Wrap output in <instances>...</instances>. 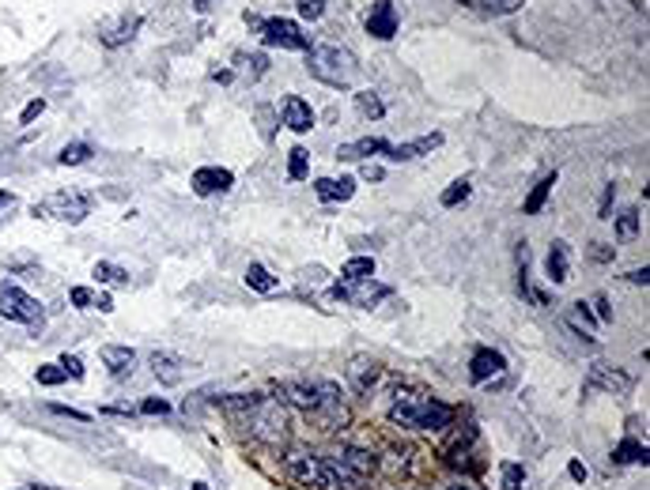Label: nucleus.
I'll use <instances>...</instances> for the list:
<instances>
[{
	"label": "nucleus",
	"mask_w": 650,
	"mask_h": 490,
	"mask_svg": "<svg viewBox=\"0 0 650 490\" xmlns=\"http://www.w3.org/2000/svg\"><path fill=\"white\" fill-rule=\"evenodd\" d=\"M435 490H484V486L477 479H469V475H458V479H450V483H442Z\"/></svg>",
	"instance_id": "obj_40"
},
{
	"label": "nucleus",
	"mask_w": 650,
	"mask_h": 490,
	"mask_svg": "<svg viewBox=\"0 0 650 490\" xmlns=\"http://www.w3.org/2000/svg\"><path fill=\"white\" fill-rule=\"evenodd\" d=\"M560 182V174L553 170V174H544L541 177V182L533 185V193L526 196V204H522V212H526V215H541L544 212V204H548V196H553V185Z\"/></svg>",
	"instance_id": "obj_24"
},
{
	"label": "nucleus",
	"mask_w": 650,
	"mask_h": 490,
	"mask_svg": "<svg viewBox=\"0 0 650 490\" xmlns=\"http://www.w3.org/2000/svg\"><path fill=\"white\" fill-rule=\"evenodd\" d=\"M360 177H363V182H382V166H371V163H363Z\"/></svg>",
	"instance_id": "obj_49"
},
{
	"label": "nucleus",
	"mask_w": 650,
	"mask_h": 490,
	"mask_svg": "<svg viewBox=\"0 0 650 490\" xmlns=\"http://www.w3.org/2000/svg\"><path fill=\"white\" fill-rule=\"evenodd\" d=\"M616 235H620V238H635V235H639V212H635V208H628V212L616 215Z\"/></svg>",
	"instance_id": "obj_35"
},
{
	"label": "nucleus",
	"mask_w": 650,
	"mask_h": 490,
	"mask_svg": "<svg viewBox=\"0 0 650 490\" xmlns=\"http://www.w3.org/2000/svg\"><path fill=\"white\" fill-rule=\"evenodd\" d=\"M356 110H360V117H367V121H379V117L386 114L382 98L374 95V91H360V95H356Z\"/></svg>",
	"instance_id": "obj_30"
},
{
	"label": "nucleus",
	"mask_w": 650,
	"mask_h": 490,
	"mask_svg": "<svg viewBox=\"0 0 650 490\" xmlns=\"http://www.w3.org/2000/svg\"><path fill=\"white\" fill-rule=\"evenodd\" d=\"M57 366H61V370H65L72 381H80V377H84V363H80L76 355H61V363H57Z\"/></svg>",
	"instance_id": "obj_39"
},
{
	"label": "nucleus",
	"mask_w": 650,
	"mask_h": 490,
	"mask_svg": "<svg viewBox=\"0 0 650 490\" xmlns=\"http://www.w3.org/2000/svg\"><path fill=\"white\" fill-rule=\"evenodd\" d=\"M307 174H310V151L307 147H291V155H288V177H291V182H307Z\"/></svg>",
	"instance_id": "obj_28"
},
{
	"label": "nucleus",
	"mask_w": 650,
	"mask_h": 490,
	"mask_svg": "<svg viewBox=\"0 0 650 490\" xmlns=\"http://www.w3.org/2000/svg\"><path fill=\"white\" fill-rule=\"evenodd\" d=\"M307 415H310L321 430H337V426L348 423V411H344V404H340V393H337L333 381H321V385H318V404L307 411Z\"/></svg>",
	"instance_id": "obj_9"
},
{
	"label": "nucleus",
	"mask_w": 650,
	"mask_h": 490,
	"mask_svg": "<svg viewBox=\"0 0 650 490\" xmlns=\"http://www.w3.org/2000/svg\"><path fill=\"white\" fill-rule=\"evenodd\" d=\"M49 411H57V415H68V419H76V423H87V415H84V411H76V407H61V404H54Z\"/></svg>",
	"instance_id": "obj_48"
},
{
	"label": "nucleus",
	"mask_w": 650,
	"mask_h": 490,
	"mask_svg": "<svg viewBox=\"0 0 650 490\" xmlns=\"http://www.w3.org/2000/svg\"><path fill=\"white\" fill-rule=\"evenodd\" d=\"M258 31H261V42L272 45V49L280 45V49H299V54H307V49H310V38L291 19H265Z\"/></svg>",
	"instance_id": "obj_10"
},
{
	"label": "nucleus",
	"mask_w": 650,
	"mask_h": 490,
	"mask_svg": "<svg viewBox=\"0 0 650 490\" xmlns=\"http://www.w3.org/2000/svg\"><path fill=\"white\" fill-rule=\"evenodd\" d=\"M314 193H318V200H325V204L352 200V193H356V177H318V182H314Z\"/></svg>",
	"instance_id": "obj_19"
},
{
	"label": "nucleus",
	"mask_w": 650,
	"mask_h": 490,
	"mask_svg": "<svg viewBox=\"0 0 650 490\" xmlns=\"http://www.w3.org/2000/svg\"><path fill=\"white\" fill-rule=\"evenodd\" d=\"M212 80H216V84H231V68H216Z\"/></svg>",
	"instance_id": "obj_53"
},
{
	"label": "nucleus",
	"mask_w": 650,
	"mask_h": 490,
	"mask_svg": "<svg viewBox=\"0 0 650 490\" xmlns=\"http://www.w3.org/2000/svg\"><path fill=\"white\" fill-rule=\"evenodd\" d=\"M382 377H386V370L374 363V358H352V363H348V385H352L356 393H371L374 385H382Z\"/></svg>",
	"instance_id": "obj_15"
},
{
	"label": "nucleus",
	"mask_w": 650,
	"mask_h": 490,
	"mask_svg": "<svg viewBox=\"0 0 650 490\" xmlns=\"http://www.w3.org/2000/svg\"><path fill=\"white\" fill-rule=\"evenodd\" d=\"M613 464H646V445L635 442V437H624L613 449Z\"/></svg>",
	"instance_id": "obj_27"
},
{
	"label": "nucleus",
	"mask_w": 650,
	"mask_h": 490,
	"mask_svg": "<svg viewBox=\"0 0 650 490\" xmlns=\"http://www.w3.org/2000/svg\"><path fill=\"white\" fill-rule=\"evenodd\" d=\"M590 305L597 309V317H602V321H613V309H609V298H605V295H594Z\"/></svg>",
	"instance_id": "obj_45"
},
{
	"label": "nucleus",
	"mask_w": 650,
	"mask_h": 490,
	"mask_svg": "<svg viewBox=\"0 0 650 490\" xmlns=\"http://www.w3.org/2000/svg\"><path fill=\"white\" fill-rule=\"evenodd\" d=\"M0 317L8 321H19V325H31V328H42V302L27 291H19L15 283H0Z\"/></svg>",
	"instance_id": "obj_6"
},
{
	"label": "nucleus",
	"mask_w": 650,
	"mask_h": 490,
	"mask_svg": "<svg viewBox=\"0 0 650 490\" xmlns=\"http://www.w3.org/2000/svg\"><path fill=\"white\" fill-rule=\"evenodd\" d=\"M435 147H442V133H432V136H420V140H409V144H386V159L390 163H412L420 155H432Z\"/></svg>",
	"instance_id": "obj_12"
},
{
	"label": "nucleus",
	"mask_w": 650,
	"mask_h": 490,
	"mask_svg": "<svg viewBox=\"0 0 650 490\" xmlns=\"http://www.w3.org/2000/svg\"><path fill=\"white\" fill-rule=\"evenodd\" d=\"M628 279L639 283V287H646V283H650V268H635V272H628Z\"/></svg>",
	"instance_id": "obj_50"
},
{
	"label": "nucleus",
	"mask_w": 650,
	"mask_h": 490,
	"mask_svg": "<svg viewBox=\"0 0 650 490\" xmlns=\"http://www.w3.org/2000/svg\"><path fill=\"white\" fill-rule=\"evenodd\" d=\"M367 35L382 38V42L397 35V8L390 5V0H379V5L371 8V15H367Z\"/></svg>",
	"instance_id": "obj_18"
},
{
	"label": "nucleus",
	"mask_w": 650,
	"mask_h": 490,
	"mask_svg": "<svg viewBox=\"0 0 650 490\" xmlns=\"http://www.w3.org/2000/svg\"><path fill=\"white\" fill-rule=\"evenodd\" d=\"M193 8H197V12H208V8H212V0H193Z\"/></svg>",
	"instance_id": "obj_55"
},
{
	"label": "nucleus",
	"mask_w": 650,
	"mask_h": 490,
	"mask_svg": "<svg viewBox=\"0 0 650 490\" xmlns=\"http://www.w3.org/2000/svg\"><path fill=\"white\" fill-rule=\"evenodd\" d=\"M284 468L299 486H310V490H330V464L325 456L310 453V449H291L284 456Z\"/></svg>",
	"instance_id": "obj_5"
},
{
	"label": "nucleus",
	"mask_w": 650,
	"mask_h": 490,
	"mask_svg": "<svg viewBox=\"0 0 650 490\" xmlns=\"http://www.w3.org/2000/svg\"><path fill=\"white\" fill-rule=\"evenodd\" d=\"M95 305H98V309H103V314H110V309H114V302H110V295H98V298H95Z\"/></svg>",
	"instance_id": "obj_54"
},
{
	"label": "nucleus",
	"mask_w": 650,
	"mask_h": 490,
	"mask_svg": "<svg viewBox=\"0 0 650 490\" xmlns=\"http://www.w3.org/2000/svg\"><path fill=\"white\" fill-rule=\"evenodd\" d=\"M239 415H242L246 430L254 434L258 442H265V445H280L284 437H288V415H284V407L277 400L258 396L246 411H239Z\"/></svg>",
	"instance_id": "obj_4"
},
{
	"label": "nucleus",
	"mask_w": 650,
	"mask_h": 490,
	"mask_svg": "<svg viewBox=\"0 0 650 490\" xmlns=\"http://www.w3.org/2000/svg\"><path fill=\"white\" fill-rule=\"evenodd\" d=\"M235 65L249 75V80H261V75L269 72V57L265 54H235Z\"/></svg>",
	"instance_id": "obj_31"
},
{
	"label": "nucleus",
	"mask_w": 650,
	"mask_h": 490,
	"mask_svg": "<svg viewBox=\"0 0 650 490\" xmlns=\"http://www.w3.org/2000/svg\"><path fill=\"white\" fill-rule=\"evenodd\" d=\"M280 110H284V125L291 128V133L303 136V133H310V128H314V110H310V102H303L299 95H288Z\"/></svg>",
	"instance_id": "obj_17"
},
{
	"label": "nucleus",
	"mask_w": 650,
	"mask_h": 490,
	"mask_svg": "<svg viewBox=\"0 0 650 490\" xmlns=\"http://www.w3.org/2000/svg\"><path fill=\"white\" fill-rule=\"evenodd\" d=\"M91 159V144H65L61 155H57V163L61 166H80Z\"/></svg>",
	"instance_id": "obj_34"
},
{
	"label": "nucleus",
	"mask_w": 650,
	"mask_h": 490,
	"mask_svg": "<svg viewBox=\"0 0 650 490\" xmlns=\"http://www.w3.org/2000/svg\"><path fill=\"white\" fill-rule=\"evenodd\" d=\"M38 385H61V381H68V374L61 370V366H38Z\"/></svg>",
	"instance_id": "obj_38"
},
{
	"label": "nucleus",
	"mask_w": 650,
	"mask_h": 490,
	"mask_svg": "<svg viewBox=\"0 0 650 490\" xmlns=\"http://www.w3.org/2000/svg\"><path fill=\"white\" fill-rule=\"evenodd\" d=\"M507 370V358L499 355V351H492V347H481L477 355H472V363H469V377L472 381H492V377H499Z\"/></svg>",
	"instance_id": "obj_16"
},
{
	"label": "nucleus",
	"mask_w": 650,
	"mask_h": 490,
	"mask_svg": "<svg viewBox=\"0 0 650 490\" xmlns=\"http://www.w3.org/2000/svg\"><path fill=\"white\" fill-rule=\"evenodd\" d=\"M95 279H98V283H110V287H129V272L117 268V265H110V261H98V265H95Z\"/></svg>",
	"instance_id": "obj_29"
},
{
	"label": "nucleus",
	"mask_w": 650,
	"mask_h": 490,
	"mask_svg": "<svg viewBox=\"0 0 650 490\" xmlns=\"http://www.w3.org/2000/svg\"><path fill=\"white\" fill-rule=\"evenodd\" d=\"M23 490H54V486H23Z\"/></svg>",
	"instance_id": "obj_56"
},
{
	"label": "nucleus",
	"mask_w": 650,
	"mask_h": 490,
	"mask_svg": "<svg viewBox=\"0 0 650 490\" xmlns=\"http://www.w3.org/2000/svg\"><path fill=\"white\" fill-rule=\"evenodd\" d=\"M72 305H80V309H87V305H95V295H91V287H72Z\"/></svg>",
	"instance_id": "obj_42"
},
{
	"label": "nucleus",
	"mask_w": 650,
	"mask_h": 490,
	"mask_svg": "<svg viewBox=\"0 0 650 490\" xmlns=\"http://www.w3.org/2000/svg\"><path fill=\"white\" fill-rule=\"evenodd\" d=\"M390 419L397 426H409V430H442L454 419V407L435 400V396H423L412 389H397L393 404H390Z\"/></svg>",
	"instance_id": "obj_1"
},
{
	"label": "nucleus",
	"mask_w": 650,
	"mask_h": 490,
	"mask_svg": "<svg viewBox=\"0 0 650 490\" xmlns=\"http://www.w3.org/2000/svg\"><path fill=\"white\" fill-rule=\"evenodd\" d=\"M499 475H503V490H522V483H526V472H522V464H503L499 468Z\"/></svg>",
	"instance_id": "obj_36"
},
{
	"label": "nucleus",
	"mask_w": 650,
	"mask_h": 490,
	"mask_svg": "<svg viewBox=\"0 0 650 490\" xmlns=\"http://www.w3.org/2000/svg\"><path fill=\"white\" fill-rule=\"evenodd\" d=\"M246 287L258 291V295H277L280 291V279L269 275V268H261V265H249L246 268Z\"/></svg>",
	"instance_id": "obj_26"
},
{
	"label": "nucleus",
	"mask_w": 650,
	"mask_h": 490,
	"mask_svg": "<svg viewBox=\"0 0 650 490\" xmlns=\"http://www.w3.org/2000/svg\"><path fill=\"white\" fill-rule=\"evenodd\" d=\"M325 464H330V490H360L379 468L367 449H340L337 456H325Z\"/></svg>",
	"instance_id": "obj_3"
},
{
	"label": "nucleus",
	"mask_w": 650,
	"mask_h": 490,
	"mask_svg": "<svg viewBox=\"0 0 650 490\" xmlns=\"http://www.w3.org/2000/svg\"><path fill=\"white\" fill-rule=\"evenodd\" d=\"M590 256H594V261H613V249H605L602 242H597V249H594Z\"/></svg>",
	"instance_id": "obj_52"
},
{
	"label": "nucleus",
	"mask_w": 650,
	"mask_h": 490,
	"mask_svg": "<svg viewBox=\"0 0 650 490\" xmlns=\"http://www.w3.org/2000/svg\"><path fill=\"white\" fill-rule=\"evenodd\" d=\"M613 196H616V185H605V196H602V208H597V215L602 219H613L609 212H613Z\"/></svg>",
	"instance_id": "obj_46"
},
{
	"label": "nucleus",
	"mask_w": 650,
	"mask_h": 490,
	"mask_svg": "<svg viewBox=\"0 0 650 490\" xmlns=\"http://www.w3.org/2000/svg\"><path fill=\"white\" fill-rule=\"evenodd\" d=\"M137 31H140V15H137V12H125V15H117L114 23H103V27H98V42L110 45V49H117V45H125V42H133Z\"/></svg>",
	"instance_id": "obj_13"
},
{
	"label": "nucleus",
	"mask_w": 650,
	"mask_h": 490,
	"mask_svg": "<svg viewBox=\"0 0 650 490\" xmlns=\"http://www.w3.org/2000/svg\"><path fill=\"white\" fill-rule=\"evenodd\" d=\"M12 204H15V196H12V193H5V189H0V219L8 215V208H12Z\"/></svg>",
	"instance_id": "obj_51"
},
{
	"label": "nucleus",
	"mask_w": 650,
	"mask_h": 490,
	"mask_svg": "<svg viewBox=\"0 0 650 490\" xmlns=\"http://www.w3.org/2000/svg\"><path fill=\"white\" fill-rule=\"evenodd\" d=\"M295 8H299V15L303 19H321L325 15V0H295Z\"/></svg>",
	"instance_id": "obj_37"
},
{
	"label": "nucleus",
	"mask_w": 650,
	"mask_h": 490,
	"mask_svg": "<svg viewBox=\"0 0 650 490\" xmlns=\"http://www.w3.org/2000/svg\"><path fill=\"white\" fill-rule=\"evenodd\" d=\"M235 185V174L223 170V166H201L193 174V193L197 196H216V193H228Z\"/></svg>",
	"instance_id": "obj_14"
},
{
	"label": "nucleus",
	"mask_w": 650,
	"mask_h": 490,
	"mask_svg": "<svg viewBox=\"0 0 650 490\" xmlns=\"http://www.w3.org/2000/svg\"><path fill=\"white\" fill-rule=\"evenodd\" d=\"M586 389L609 393V396H624V393H632V377L613 370V366H605V363H594L590 374H586Z\"/></svg>",
	"instance_id": "obj_11"
},
{
	"label": "nucleus",
	"mask_w": 650,
	"mask_h": 490,
	"mask_svg": "<svg viewBox=\"0 0 650 490\" xmlns=\"http://www.w3.org/2000/svg\"><path fill=\"white\" fill-rule=\"evenodd\" d=\"M258 125H261V136L272 140V133H277V128H272V110H269V106H258Z\"/></svg>",
	"instance_id": "obj_41"
},
{
	"label": "nucleus",
	"mask_w": 650,
	"mask_h": 490,
	"mask_svg": "<svg viewBox=\"0 0 650 490\" xmlns=\"http://www.w3.org/2000/svg\"><path fill=\"white\" fill-rule=\"evenodd\" d=\"M152 374L163 385H178L182 374H186V363H182L178 355H170V351H152Z\"/></svg>",
	"instance_id": "obj_21"
},
{
	"label": "nucleus",
	"mask_w": 650,
	"mask_h": 490,
	"mask_svg": "<svg viewBox=\"0 0 650 490\" xmlns=\"http://www.w3.org/2000/svg\"><path fill=\"white\" fill-rule=\"evenodd\" d=\"M103 363H107V370L114 374V377H125V374H133V366H137V351L133 347H103Z\"/></svg>",
	"instance_id": "obj_23"
},
{
	"label": "nucleus",
	"mask_w": 650,
	"mask_h": 490,
	"mask_svg": "<svg viewBox=\"0 0 650 490\" xmlns=\"http://www.w3.org/2000/svg\"><path fill=\"white\" fill-rule=\"evenodd\" d=\"M567 475H571L574 483H586V464H583V460H571V464H567Z\"/></svg>",
	"instance_id": "obj_47"
},
{
	"label": "nucleus",
	"mask_w": 650,
	"mask_h": 490,
	"mask_svg": "<svg viewBox=\"0 0 650 490\" xmlns=\"http://www.w3.org/2000/svg\"><path fill=\"white\" fill-rule=\"evenodd\" d=\"M340 275L344 279H371L374 275V256H352V261H344Z\"/></svg>",
	"instance_id": "obj_33"
},
{
	"label": "nucleus",
	"mask_w": 650,
	"mask_h": 490,
	"mask_svg": "<svg viewBox=\"0 0 650 490\" xmlns=\"http://www.w3.org/2000/svg\"><path fill=\"white\" fill-rule=\"evenodd\" d=\"M469 193H472V185H469V177H458V182H450V189H442V208H458V204H465L469 200Z\"/></svg>",
	"instance_id": "obj_32"
},
{
	"label": "nucleus",
	"mask_w": 650,
	"mask_h": 490,
	"mask_svg": "<svg viewBox=\"0 0 650 490\" xmlns=\"http://www.w3.org/2000/svg\"><path fill=\"white\" fill-rule=\"evenodd\" d=\"M46 110V98H35V102H27V110H23V117H19V125H31L38 114Z\"/></svg>",
	"instance_id": "obj_44"
},
{
	"label": "nucleus",
	"mask_w": 650,
	"mask_h": 490,
	"mask_svg": "<svg viewBox=\"0 0 650 490\" xmlns=\"http://www.w3.org/2000/svg\"><path fill=\"white\" fill-rule=\"evenodd\" d=\"M382 151H386V140H382V136H363V140H352V144H340V147H337V159L360 163V159H371V155H382Z\"/></svg>",
	"instance_id": "obj_20"
},
{
	"label": "nucleus",
	"mask_w": 650,
	"mask_h": 490,
	"mask_svg": "<svg viewBox=\"0 0 650 490\" xmlns=\"http://www.w3.org/2000/svg\"><path fill=\"white\" fill-rule=\"evenodd\" d=\"M280 393H284V400H288V404H295L299 411H310V407L318 404V385H303V381H288V385H284V389H280Z\"/></svg>",
	"instance_id": "obj_25"
},
{
	"label": "nucleus",
	"mask_w": 650,
	"mask_h": 490,
	"mask_svg": "<svg viewBox=\"0 0 650 490\" xmlns=\"http://www.w3.org/2000/svg\"><path fill=\"white\" fill-rule=\"evenodd\" d=\"M87 212H91V204H87V196H80V193H54L49 200L35 204V215L57 219V223H72V226L84 223Z\"/></svg>",
	"instance_id": "obj_7"
},
{
	"label": "nucleus",
	"mask_w": 650,
	"mask_h": 490,
	"mask_svg": "<svg viewBox=\"0 0 650 490\" xmlns=\"http://www.w3.org/2000/svg\"><path fill=\"white\" fill-rule=\"evenodd\" d=\"M307 54H310L307 57V72L314 75L318 84L344 91V87H352L360 80V61H356L352 49L333 45V42H321V45L307 49Z\"/></svg>",
	"instance_id": "obj_2"
},
{
	"label": "nucleus",
	"mask_w": 650,
	"mask_h": 490,
	"mask_svg": "<svg viewBox=\"0 0 650 490\" xmlns=\"http://www.w3.org/2000/svg\"><path fill=\"white\" fill-rule=\"evenodd\" d=\"M390 295L393 291L386 287V283H374V279H340L337 287H333V298L356 305V309H371V305H379Z\"/></svg>",
	"instance_id": "obj_8"
},
{
	"label": "nucleus",
	"mask_w": 650,
	"mask_h": 490,
	"mask_svg": "<svg viewBox=\"0 0 650 490\" xmlns=\"http://www.w3.org/2000/svg\"><path fill=\"white\" fill-rule=\"evenodd\" d=\"M193 490H208V486L205 483H193Z\"/></svg>",
	"instance_id": "obj_57"
},
{
	"label": "nucleus",
	"mask_w": 650,
	"mask_h": 490,
	"mask_svg": "<svg viewBox=\"0 0 650 490\" xmlns=\"http://www.w3.org/2000/svg\"><path fill=\"white\" fill-rule=\"evenodd\" d=\"M544 272L553 283H567V272H571V253H567V242H553L544 256Z\"/></svg>",
	"instance_id": "obj_22"
},
{
	"label": "nucleus",
	"mask_w": 650,
	"mask_h": 490,
	"mask_svg": "<svg viewBox=\"0 0 650 490\" xmlns=\"http://www.w3.org/2000/svg\"><path fill=\"white\" fill-rule=\"evenodd\" d=\"M140 411H144V415H167V411H170V404L152 396V400H144V404H140Z\"/></svg>",
	"instance_id": "obj_43"
}]
</instances>
